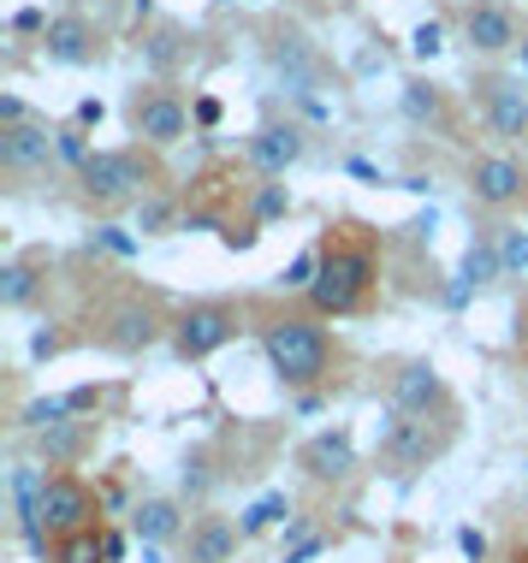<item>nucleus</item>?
<instances>
[{
    "mask_svg": "<svg viewBox=\"0 0 528 563\" xmlns=\"http://www.w3.org/2000/svg\"><path fill=\"white\" fill-rule=\"evenodd\" d=\"M59 344H66V339H59V332H36V339H30V356H59Z\"/></svg>",
    "mask_w": 528,
    "mask_h": 563,
    "instance_id": "nucleus-43",
    "label": "nucleus"
},
{
    "mask_svg": "<svg viewBox=\"0 0 528 563\" xmlns=\"http://www.w3.org/2000/svg\"><path fill=\"white\" fill-rule=\"evenodd\" d=\"M304 155H309V131L297 125V119H267V125H255L244 136V161L262 178H285Z\"/></svg>",
    "mask_w": 528,
    "mask_h": 563,
    "instance_id": "nucleus-13",
    "label": "nucleus"
},
{
    "mask_svg": "<svg viewBox=\"0 0 528 563\" xmlns=\"http://www.w3.org/2000/svg\"><path fill=\"white\" fill-rule=\"evenodd\" d=\"M167 232H178V202L167 190L143 196L138 202V238H167Z\"/></svg>",
    "mask_w": 528,
    "mask_h": 563,
    "instance_id": "nucleus-26",
    "label": "nucleus"
},
{
    "mask_svg": "<svg viewBox=\"0 0 528 563\" xmlns=\"http://www.w3.org/2000/svg\"><path fill=\"white\" fill-rule=\"evenodd\" d=\"M505 279V255H499V225H481V232L470 238V250H463L458 262V285L463 291H493V285Z\"/></svg>",
    "mask_w": 528,
    "mask_h": 563,
    "instance_id": "nucleus-20",
    "label": "nucleus"
},
{
    "mask_svg": "<svg viewBox=\"0 0 528 563\" xmlns=\"http://www.w3.org/2000/svg\"><path fill=\"white\" fill-rule=\"evenodd\" d=\"M66 404H72V416H96V409H101V386H78V391H66Z\"/></svg>",
    "mask_w": 528,
    "mask_h": 563,
    "instance_id": "nucleus-36",
    "label": "nucleus"
},
{
    "mask_svg": "<svg viewBox=\"0 0 528 563\" xmlns=\"http://www.w3.org/2000/svg\"><path fill=\"white\" fill-rule=\"evenodd\" d=\"M463 42H470V54L481 59H499L510 48H522V19L505 7V0H475L470 12H463Z\"/></svg>",
    "mask_w": 528,
    "mask_h": 563,
    "instance_id": "nucleus-15",
    "label": "nucleus"
},
{
    "mask_svg": "<svg viewBox=\"0 0 528 563\" xmlns=\"http://www.w3.org/2000/svg\"><path fill=\"white\" fill-rule=\"evenodd\" d=\"M458 545L470 563H487V534H481V528H458Z\"/></svg>",
    "mask_w": 528,
    "mask_h": 563,
    "instance_id": "nucleus-38",
    "label": "nucleus"
},
{
    "mask_svg": "<svg viewBox=\"0 0 528 563\" xmlns=\"http://www.w3.org/2000/svg\"><path fill=\"white\" fill-rule=\"evenodd\" d=\"M96 339H101V350H113V356H143V350H155L161 339H173V309L155 291H125L108 314H101Z\"/></svg>",
    "mask_w": 528,
    "mask_h": 563,
    "instance_id": "nucleus-6",
    "label": "nucleus"
},
{
    "mask_svg": "<svg viewBox=\"0 0 528 563\" xmlns=\"http://www.w3.org/2000/svg\"><path fill=\"white\" fill-rule=\"evenodd\" d=\"M451 445V421H410V416H392L386 409V428H381V468H392L398 481L421 475L428 463H440Z\"/></svg>",
    "mask_w": 528,
    "mask_h": 563,
    "instance_id": "nucleus-8",
    "label": "nucleus"
},
{
    "mask_svg": "<svg viewBox=\"0 0 528 563\" xmlns=\"http://www.w3.org/2000/svg\"><path fill=\"white\" fill-rule=\"evenodd\" d=\"M517 78H522V84H528V42H522V71H517Z\"/></svg>",
    "mask_w": 528,
    "mask_h": 563,
    "instance_id": "nucleus-47",
    "label": "nucleus"
},
{
    "mask_svg": "<svg viewBox=\"0 0 528 563\" xmlns=\"http://www.w3.org/2000/svg\"><path fill=\"white\" fill-rule=\"evenodd\" d=\"M404 119L410 125H446V89L433 78H410L404 84Z\"/></svg>",
    "mask_w": 528,
    "mask_h": 563,
    "instance_id": "nucleus-23",
    "label": "nucleus"
},
{
    "mask_svg": "<svg viewBox=\"0 0 528 563\" xmlns=\"http://www.w3.org/2000/svg\"><path fill=\"white\" fill-rule=\"evenodd\" d=\"M48 563H108L101 528H84V534H59V540L48 545Z\"/></svg>",
    "mask_w": 528,
    "mask_h": 563,
    "instance_id": "nucleus-25",
    "label": "nucleus"
},
{
    "mask_svg": "<svg viewBox=\"0 0 528 563\" xmlns=\"http://www.w3.org/2000/svg\"><path fill=\"white\" fill-rule=\"evenodd\" d=\"M292 522V498L285 493H267V498H255V505L238 516V528H244V540H255V534H267V528H285Z\"/></svg>",
    "mask_w": 528,
    "mask_h": 563,
    "instance_id": "nucleus-24",
    "label": "nucleus"
},
{
    "mask_svg": "<svg viewBox=\"0 0 528 563\" xmlns=\"http://www.w3.org/2000/svg\"><path fill=\"white\" fill-rule=\"evenodd\" d=\"M215 486H220L215 451H208V445L185 451V463H178V498H185V505H202V510H208V493H215Z\"/></svg>",
    "mask_w": 528,
    "mask_h": 563,
    "instance_id": "nucleus-22",
    "label": "nucleus"
},
{
    "mask_svg": "<svg viewBox=\"0 0 528 563\" xmlns=\"http://www.w3.org/2000/svg\"><path fill=\"white\" fill-rule=\"evenodd\" d=\"M262 356L285 391H315L339 368V339L321 327V314H267Z\"/></svg>",
    "mask_w": 528,
    "mask_h": 563,
    "instance_id": "nucleus-2",
    "label": "nucleus"
},
{
    "mask_svg": "<svg viewBox=\"0 0 528 563\" xmlns=\"http://www.w3.org/2000/svg\"><path fill=\"white\" fill-rule=\"evenodd\" d=\"M297 468H304L309 481H321V486L351 481V475H356V439H351V428H321V433H309L304 445H297Z\"/></svg>",
    "mask_w": 528,
    "mask_h": 563,
    "instance_id": "nucleus-16",
    "label": "nucleus"
},
{
    "mask_svg": "<svg viewBox=\"0 0 528 563\" xmlns=\"http://www.w3.org/2000/svg\"><path fill=\"white\" fill-rule=\"evenodd\" d=\"M244 332V309H238L232 297H196V302H178L173 309V356L196 368V362L220 356L226 344Z\"/></svg>",
    "mask_w": 528,
    "mask_h": 563,
    "instance_id": "nucleus-4",
    "label": "nucleus"
},
{
    "mask_svg": "<svg viewBox=\"0 0 528 563\" xmlns=\"http://www.w3.org/2000/svg\"><path fill=\"white\" fill-rule=\"evenodd\" d=\"M410 48H416L421 59H433V54H440V48H446V30H440V24H433V19H428V24H416V36H410Z\"/></svg>",
    "mask_w": 528,
    "mask_h": 563,
    "instance_id": "nucleus-35",
    "label": "nucleus"
},
{
    "mask_svg": "<svg viewBox=\"0 0 528 563\" xmlns=\"http://www.w3.org/2000/svg\"><path fill=\"white\" fill-rule=\"evenodd\" d=\"M54 155L66 173H84V161L96 155V148H89V131L84 125H54Z\"/></svg>",
    "mask_w": 528,
    "mask_h": 563,
    "instance_id": "nucleus-28",
    "label": "nucleus"
},
{
    "mask_svg": "<svg viewBox=\"0 0 528 563\" xmlns=\"http://www.w3.org/2000/svg\"><path fill=\"white\" fill-rule=\"evenodd\" d=\"M42 54H48V66L84 71L108 54V36H101L84 12H59V19H48V30H42Z\"/></svg>",
    "mask_w": 528,
    "mask_h": 563,
    "instance_id": "nucleus-14",
    "label": "nucleus"
},
{
    "mask_svg": "<svg viewBox=\"0 0 528 563\" xmlns=\"http://www.w3.org/2000/svg\"><path fill=\"white\" fill-rule=\"evenodd\" d=\"M178 42H185V30H178V24H161L155 36L143 42V54H148V66H155V78H167V71L178 66Z\"/></svg>",
    "mask_w": 528,
    "mask_h": 563,
    "instance_id": "nucleus-29",
    "label": "nucleus"
},
{
    "mask_svg": "<svg viewBox=\"0 0 528 563\" xmlns=\"http://www.w3.org/2000/svg\"><path fill=\"white\" fill-rule=\"evenodd\" d=\"M292 214V190L279 185V178H262L255 185V214H250V225H274V220H285Z\"/></svg>",
    "mask_w": 528,
    "mask_h": 563,
    "instance_id": "nucleus-27",
    "label": "nucleus"
},
{
    "mask_svg": "<svg viewBox=\"0 0 528 563\" xmlns=\"http://www.w3.org/2000/svg\"><path fill=\"white\" fill-rule=\"evenodd\" d=\"M321 250V273L309 285V314L321 321H351L374 302V285H381V243H374L369 225H327V238L315 243Z\"/></svg>",
    "mask_w": 528,
    "mask_h": 563,
    "instance_id": "nucleus-1",
    "label": "nucleus"
},
{
    "mask_svg": "<svg viewBox=\"0 0 528 563\" xmlns=\"http://www.w3.org/2000/svg\"><path fill=\"white\" fill-rule=\"evenodd\" d=\"M101 113H108V108H101V101H78V113H72V125L96 131V125H101Z\"/></svg>",
    "mask_w": 528,
    "mask_h": 563,
    "instance_id": "nucleus-42",
    "label": "nucleus"
},
{
    "mask_svg": "<svg viewBox=\"0 0 528 563\" xmlns=\"http://www.w3.org/2000/svg\"><path fill=\"white\" fill-rule=\"evenodd\" d=\"M220 7H226V0H220Z\"/></svg>",
    "mask_w": 528,
    "mask_h": 563,
    "instance_id": "nucleus-48",
    "label": "nucleus"
},
{
    "mask_svg": "<svg viewBox=\"0 0 528 563\" xmlns=\"http://www.w3.org/2000/svg\"><path fill=\"white\" fill-rule=\"evenodd\" d=\"M89 250L113 255V262H131V255L143 250V238H131L125 225H96V232H89Z\"/></svg>",
    "mask_w": 528,
    "mask_h": 563,
    "instance_id": "nucleus-31",
    "label": "nucleus"
},
{
    "mask_svg": "<svg viewBox=\"0 0 528 563\" xmlns=\"http://www.w3.org/2000/svg\"><path fill=\"white\" fill-rule=\"evenodd\" d=\"M24 119H30V108L19 96H0V125H24Z\"/></svg>",
    "mask_w": 528,
    "mask_h": 563,
    "instance_id": "nucleus-41",
    "label": "nucleus"
},
{
    "mask_svg": "<svg viewBox=\"0 0 528 563\" xmlns=\"http://www.w3.org/2000/svg\"><path fill=\"white\" fill-rule=\"evenodd\" d=\"M143 563H167V545H143Z\"/></svg>",
    "mask_w": 528,
    "mask_h": 563,
    "instance_id": "nucleus-45",
    "label": "nucleus"
},
{
    "mask_svg": "<svg viewBox=\"0 0 528 563\" xmlns=\"http://www.w3.org/2000/svg\"><path fill=\"white\" fill-rule=\"evenodd\" d=\"M78 178V202L96 208V214H119V208H138L143 196L167 190V178H161L155 166V148L131 143V148H96V155L84 161Z\"/></svg>",
    "mask_w": 528,
    "mask_h": 563,
    "instance_id": "nucleus-3",
    "label": "nucleus"
},
{
    "mask_svg": "<svg viewBox=\"0 0 528 563\" xmlns=\"http://www.w3.org/2000/svg\"><path fill=\"white\" fill-rule=\"evenodd\" d=\"M101 545H108V563H125L131 534H125V528H101Z\"/></svg>",
    "mask_w": 528,
    "mask_h": 563,
    "instance_id": "nucleus-40",
    "label": "nucleus"
},
{
    "mask_svg": "<svg viewBox=\"0 0 528 563\" xmlns=\"http://www.w3.org/2000/svg\"><path fill=\"white\" fill-rule=\"evenodd\" d=\"M499 255H505V279L528 273V232L522 225H499Z\"/></svg>",
    "mask_w": 528,
    "mask_h": 563,
    "instance_id": "nucleus-33",
    "label": "nucleus"
},
{
    "mask_svg": "<svg viewBox=\"0 0 528 563\" xmlns=\"http://www.w3.org/2000/svg\"><path fill=\"white\" fill-rule=\"evenodd\" d=\"M327 545H333V540H327V534H304V540H297V545H285V552H279V563H315V558L327 552Z\"/></svg>",
    "mask_w": 528,
    "mask_h": 563,
    "instance_id": "nucleus-34",
    "label": "nucleus"
},
{
    "mask_svg": "<svg viewBox=\"0 0 528 563\" xmlns=\"http://www.w3.org/2000/svg\"><path fill=\"white\" fill-rule=\"evenodd\" d=\"M12 30H19V36H42V30H48V12H42V7L12 12Z\"/></svg>",
    "mask_w": 528,
    "mask_h": 563,
    "instance_id": "nucleus-37",
    "label": "nucleus"
},
{
    "mask_svg": "<svg viewBox=\"0 0 528 563\" xmlns=\"http://www.w3.org/2000/svg\"><path fill=\"white\" fill-rule=\"evenodd\" d=\"M528 196V166L510 155V148H493V155L470 161V208L481 214H505Z\"/></svg>",
    "mask_w": 528,
    "mask_h": 563,
    "instance_id": "nucleus-11",
    "label": "nucleus"
},
{
    "mask_svg": "<svg viewBox=\"0 0 528 563\" xmlns=\"http://www.w3.org/2000/svg\"><path fill=\"white\" fill-rule=\"evenodd\" d=\"M255 238H262V225H232V232H226L220 243H226L232 255H244V250H255Z\"/></svg>",
    "mask_w": 528,
    "mask_h": 563,
    "instance_id": "nucleus-39",
    "label": "nucleus"
},
{
    "mask_svg": "<svg viewBox=\"0 0 528 563\" xmlns=\"http://www.w3.org/2000/svg\"><path fill=\"white\" fill-rule=\"evenodd\" d=\"M344 166H351L356 178H374V185H386V178H381V166H369V161H344Z\"/></svg>",
    "mask_w": 528,
    "mask_h": 563,
    "instance_id": "nucleus-44",
    "label": "nucleus"
},
{
    "mask_svg": "<svg viewBox=\"0 0 528 563\" xmlns=\"http://www.w3.org/2000/svg\"><path fill=\"white\" fill-rule=\"evenodd\" d=\"M238 545H244V528L232 522V516L220 510H196L185 540H178V552H185V563H232Z\"/></svg>",
    "mask_w": 528,
    "mask_h": 563,
    "instance_id": "nucleus-18",
    "label": "nucleus"
},
{
    "mask_svg": "<svg viewBox=\"0 0 528 563\" xmlns=\"http://www.w3.org/2000/svg\"><path fill=\"white\" fill-rule=\"evenodd\" d=\"M101 486H89L78 468H59V475H48V486H42V522H48V534H84V528H101Z\"/></svg>",
    "mask_w": 528,
    "mask_h": 563,
    "instance_id": "nucleus-9",
    "label": "nucleus"
},
{
    "mask_svg": "<svg viewBox=\"0 0 528 563\" xmlns=\"http://www.w3.org/2000/svg\"><path fill=\"white\" fill-rule=\"evenodd\" d=\"M386 409L392 416H410V421H451L458 416V398H451L446 374L428 356H410L386 374Z\"/></svg>",
    "mask_w": 528,
    "mask_h": 563,
    "instance_id": "nucleus-7",
    "label": "nucleus"
},
{
    "mask_svg": "<svg viewBox=\"0 0 528 563\" xmlns=\"http://www.w3.org/2000/svg\"><path fill=\"white\" fill-rule=\"evenodd\" d=\"M119 113H125V131L138 136L143 148H155V155H161V148H178V143L190 136V101L178 96L167 78L138 84V89L125 96V108H119Z\"/></svg>",
    "mask_w": 528,
    "mask_h": 563,
    "instance_id": "nucleus-5",
    "label": "nucleus"
},
{
    "mask_svg": "<svg viewBox=\"0 0 528 563\" xmlns=\"http://www.w3.org/2000/svg\"><path fill=\"white\" fill-rule=\"evenodd\" d=\"M315 273H321V250L309 243V250H304V255H292V267L279 273V291H304V297H309Z\"/></svg>",
    "mask_w": 528,
    "mask_h": 563,
    "instance_id": "nucleus-32",
    "label": "nucleus"
},
{
    "mask_svg": "<svg viewBox=\"0 0 528 563\" xmlns=\"http://www.w3.org/2000/svg\"><path fill=\"white\" fill-rule=\"evenodd\" d=\"M42 291H48V255L42 250H24V255H12V262L0 267V309L7 314L36 309Z\"/></svg>",
    "mask_w": 528,
    "mask_h": 563,
    "instance_id": "nucleus-19",
    "label": "nucleus"
},
{
    "mask_svg": "<svg viewBox=\"0 0 528 563\" xmlns=\"http://www.w3.org/2000/svg\"><path fill=\"white\" fill-rule=\"evenodd\" d=\"M148 7H155V0H131V12H138V19H148Z\"/></svg>",
    "mask_w": 528,
    "mask_h": 563,
    "instance_id": "nucleus-46",
    "label": "nucleus"
},
{
    "mask_svg": "<svg viewBox=\"0 0 528 563\" xmlns=\"http://www.w3.org/2000/svg\"><path fill=\"white\" fill-rule=\"evenodd\" d=\"M59 166L54 155V125L48 119H24V125H0V173L12 185H30V178H48Z\"/></svg>",
    "mask_w": 528,
    "mask_h": 563,
    "instance_id": "nucleus-12",
    "label": "nucleus"
},
{
    "mask_svg": "<svg viewBox=\"0 0 528 563\" xmlns=\"http://www.w3.org/2000/svg\"><path fill=\"white\" fill-rule=\"evenodd\" d=\"M89 451H96V421H78V416H72V421H59V428L36 433V456L54 468V475H59V468H78Z\"/></svg>",
    "mask_w": 528,
    "mask_h": 563,
    "instance_id": "nucleus-21",
    "label": "nucleus"
},
{
    "mask_svg": "<svg viewBox=\"0 0 528 563\" xmlns=\"http://www.w3.org/2000/svg\"><path fill=\"white\" fill-rule=\"evenodd\" d=\"M19 421H24L30 433H48V428H59V421H72V404L66 398H30L19 409Z\"/></svg>",
    "mask_w": 528,
    "mask_h": 563,
    "instance_id": "nucleus-30",
    "label": "nucleus"
},
{
    "mask_svg": "<svg viewBox=\"0 0 528 563\" xmlns=\"http://www.w3.org/2000/svg\"><path fill=\"white\" fill-rule=\"evenodd\" d=\"M475 113L493 143H522L528 136V84L505 71H481L475 78Z\"/></svg>",
    "mask_w": 528,
    "mask_h": 563,
    "instance_id": "nucleus-10",
    "label": "nucleus"
},
{
    "mask_svg": "<svg viewBox=\"0 0 528 563\" xmlns=\"http://www.w3.org/2000/svg\"><path fill=\"white\" fill-rule=\"evenodd\" d=\"M125 516H131V540H138V545H178V540H185V528H190V505H185V498H173V493H148Z\"/></svg>",
    "mask_w": 528,
    "mask_h": 563,
    "instance_id": "nucleus-17",
    "label": "nucleus"
}]
</instances>
